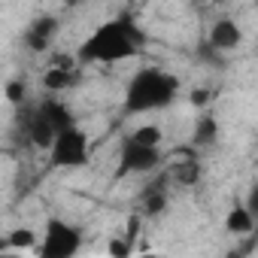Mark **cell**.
Masks as SVG:
<instances>
[{
	"mask_svg": "<svg viewBox=\"0 0 258 258\" xmlns=\"http://www.w3.org/2000/svg\"><path fill=\"white\" fill-rule=\"evenodd\" d=\"M146 49V31L134 13H118L115 19L97 25L73 52L79 64H118L137 58Z\"/></svg>",
	"mask_w": 258,
	"mask_h": 258,
	"instance_id": "1",
	"label": "cell"
},
{
	"mask_svg": "<svg viewBox=\"0 0 258 258\" xmlns=\"http://www.w3.org/2000/svg\"><path fill=\"white\" fill-rule=\"evenodd\" d=\"M179 76L164 70V67H140L124 85V100L121 109L124 115H140V112H155L173 106L179 97Z\"/></svg>",
	"mask_w": 258,
	"mask_h": 258,
	"instance_id": "2",
	"label": "cell"
},
{
	"mask_svg": "<svg viewBox=\"0 0 258 258\" xmlns=\"http://www.w3.org/2000/svg\"><path fill=\"white\" fill-rule=\"evenodd\" d=\"M82 249V228L61 219V216H49L43 225V234L34 246V252L40 258H73Z\"/></svg>",
	"mask_w": 258,
	"mask_h": 258,
	"instance_id": "3",
	"label": "cell"
},
{
	"mask_svg": "<svg viewBox=\"0 0 258 258\" xmlns=\"http://www.w3.org/2000/svg\"><path fill=\"white\" fill-rule=\"evenodd\" d=\"M46 152H49V164L58 170H76L91 161V143L79 124H70L64 131H58Z\"/></svg>",
	"mask_w": 258,
	"mask_h": 258,
	"instance_id": "4",
	"label": "cell"
},
{
	"mask_svg": "<svg viewBox=\"0 0 258 258\" xmlns=\"http://www.w3.org/2000/svg\"><path fill=\"white\" fill-rule=\"evenodd\" d=\"M164 155H161V146H146V143H137L131 137L121 140V149H118V170H115V179H124V176H146V173H155L161 167Z\"/></svg>",
	"mask_w": 258,
	"mask_h": 258,
	"instance_id": "5",
	"label": "cell"
},
{
	"mask_svg": "<svg viewBox=\"0 0 258 258\" xmlns=\"http://www.w3.org/2000/svg\"><path fill=\"white\" fill-rule=\"evenodd\" d=\"M58 31H61V19L52 16V13H40V16H34L31 25L25 28V34H22V46H25L28 52H34V55H43V52L52 49Z\"/></svg>",
	"mask_w": 258,
	"mask_h": 258,
	"instance_id": "6",
	"label": "cell"
},
{
	"mask_svg": "<svg viewBox=\"0 0 258 258\" xmlns=\"http://www.w3.org/2000/svg\"><path fill=\"white\" fill-rule=\"evenodd\" d=\"M240 43H243V28H240L234 19L222 16V19H216V22L210 25L207 46H210V49H216L219 55H228V52L240 49Z\"/></svg>",
	"mask_w": 258,
	"mask_h": 258,
	"instance_id": "7",
	"label": "cell"
},
{
	"mask_svg": "<svg viewBox=\"0 0 258 258\" xmlns=\"http://www.w3.org/2000/svg\"><path fill=\"white\" fill-rule=\"evenodd\" d=\"M167 182H170L167 173H161L140 191V213H143V219H158V216L167 213V204H170V195H167L170 185Z\"/></svg>",
	"mask_w": 258,
	"mask_h": 258,
	"instance_id": "8",
	"label": "cell"
},
{
	"mask_svg": "<svg viewBox=\"0 0 258 258\" xmlns=\"http://www.w3.org/2000/svg\"><path fill=\"white\" fill-rule=\"evenodd\" d=\"M219 137H222V124H219L216 112L210 106L201 109V115L195 121V131H191V146L195 149H213L219 143Z\"/></svg>",
	"mask_w": 258,
	"mask_h": 258,
	"instance_id": "9",
	"label": "cell"
},
{
	"mask_svg": "<svg viewBox=\"0 0 258 258\" xmlns=\"http://www.w3.org/2000/svg\"><path fill=\"white\" fill-rule=\"evenodd\" d=\"M255 222H258V216L249 213V207L243 201H234V207L225 216V231L234 234V237H243V234H252L255 231Z\"/></svg>",
	"mask_w": 258,
	"mask_h": 258,
	"instance_id": "10",
	"label": "cell"
},
{
	"mask_svg": "<svg viewBox=\"0 0 258 258\" xmlns=\"http://www.w3.org/2000/svg\"><path fill=\"white\" fill-rule=\"evenodd\" d=\"M37 106H40V109H43V115H46V118L52 121V127H55V131H64V127L76 124V115H73L70 103H64V100L46 97V100H40Z\"/></svg>",
	"mask_w": 258,
	"mask_h": 258,
	"instance_id": "11",
	"label": "cell"
},
{
	"mask_svg": "<svg viewBox=\"0 0 258 258\" xmlns=\"http://www.w3.org/2000/svg\"><path fill=\"white\" fill-rule=\"evenodd\" d=\"M201 176H204V167H201V161L198 158H185V161H176L170 170H167V179L173 182V185H198L201 182Z\"/></svg>",
	"mask_w": 258,
	"mask_h": 258,
	"instance_id": "12",
	"label": "cell"
},
{
	"mask_svg": "<svg viewBox=\"0 0 258 258\" xmlns=\"http://www.w3.org/2000/svg\"><path fill=\"white\" fill-rule=\"evenodd\" d=\"M37 240H40V234L34 231V228H13V231H7V237L0 240V252H22V249H34L37 246Z\"/></svg>",
	"mask_w": 258,
	"mask_h": 258,
	"instance_id": "13",
	"label": "cell"
},
{
	"mask_svg": "<svg viewBox=\"0 0 258 258\" xmlns=\"http://www.w3.org/2000/svg\"><path fill=\"white\" fill-rule=\"evenodd\" d=\"M73 79H76V70H64V67L49 64L46 73H43V88H49V91H61V88L73 85Z\"/></svg>",
	"mask_w": 258,
	"mask_h": 258,
	"instance_id": "14",
	"label": "cell"
},
{
	"mask_svg": "<svg viewBox=\"0 0 258 258\" xmlns=\"http://www.w3.org/2000/svg\"><path fill=\"white\" fill-rule=\"evenodd\" d=\"M127 137L137 140V143H146V146H161L164 143V131H161L158 124H140L137 131H131Z\"/></svg>",
	"mask_w": 258,
	"mask_h": 258,
	"instance_id": "15",
	"label": "cell"
},
{
	"mask_svg": "<svg viewBox=\"0 0 258 258\" xmlns=\"http://www.w3.org/2000/svg\"><path fill=\"white\" fill-rule=\"evenodd\" d=\"M4 94H7V100H10L13 106H22V103L28 100V85H25L22 79H10V82L4 85Z\"/></svg>",
	"mask_w": 258,
	"mask_h": 258,
	"instance_id": "16",
	"label": "cell"
},
{
	"mask_svg": "<svg viewBox=\"0 0 258 258\" xmlns=\"http://www.w3.org/2000/svg\"><path fill=\"white\" fill-rule=\"evenodd\" d=\"M143 213H131V216H127V222H124V240L127 243H137V237H140V231H143Z\"/></svg>",
	"mask_w": 258,
	"mask_h": 258,
	"instance_id": "17",
	"label": "cell"
},
{
	"mask_svg": "<svg viewBox=\"0 0 258 258\" xmlns=\"http://www.w3.org/2000/svg\"><path fill=\"white\" fill-rule=\"evenodd\" d=\"M106 252H109L112 258H127V255L134 252V243H127L124 237H112L109 246H106Z\"/></svg>",
	"mask_w": 258,
	"mask_h": 258,
	"instance_id": "18",
	"label": "cell"
},
{
	"mask_svg": "<svg viewBox=\"0 0 258 258\" xmlns=\"http://www.w3.org/2000/svg\"><path fill=\"white\" fill-rule=\"evenodd\" d=\"M188 100H191V106H198V109H207V106L213 103V91H210V88H195V91L188 94Z\"/></svg>",
	"mask_w": 258,
	"mask_h": 258,
	"instance_id": "19",
	"label": "cell"
},
{
	"mask_svg": "<svg viewBox=\"0 0 258 258\" xmlns=\"http://www.w3.org/2000/svg\"><path fill=\"white\" fill-rule=\"evenodd\" d=\"M243 204L249 207V213H255V216H258V185H255V182L249 185V195H246V201H243Z\"/></svg>",
	"mask_w": 258,
	"mask_h": 258,
	"instance_id": "20",
	"label": "cell"
},
{
	"mask_svg": "<svg viewBox=\"0 0 258 258\" xmlns=\"http://www.w3.org/2000/svg\"><path fill=\"white\" fill-rule=\"evenodd\" d=\"M82 4H88V0H61V7H64V10H79Z\"/></svg>",
	"mask_w": 258,
	"mask_h": 258,
	"instance_id": "21",
	"label": "cell"
},
{
	"mask_svg": "<svg viewBox=\"0 0 258 258\" xmlns=\"http://www.w3.org/2000/svg\"><path fill=\"white\" fill-rule=\"evenodd\" d=\"M216 4H225V0H216Z\"/></svg>",
	"mask_w": 258,
	"mask_h": 258,
	"instance_id": "22",
	"label": "cell"
}]
</instances>
